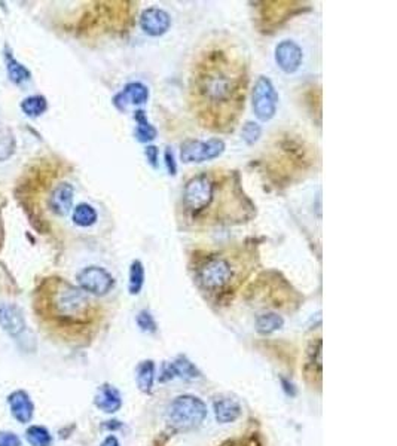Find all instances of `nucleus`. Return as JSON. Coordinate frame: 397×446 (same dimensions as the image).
Masks as SVG:
<instances>
[{
	"label": "nucleus",
	"mask_w": 397,
	"mask_h": 446,
	"mask_svg": "<svg viewBox=\"0 0 397 446\" xmlns=\"http://www.w3.org/2000/svg\"><path fill=\"white\" fill-rule=\"evenodd\" d=\"M248 72L244 54L228 40L198 52L190 75V105L201 127L230 132L244 112Z\"/></svg>",
	"instance_id": "1"
},
{
	"label": "nucleus",
	"mask_w": 397,
	"mask_h": 446,
	"mask_svg": "<svg viewBox=\"0 0 397 446\" xmlns=\"http://www.w3.org/2000/svg\"><path fill=\"white\" fill-rule=\"evenodd\" d=\"M243 194L231 171H202L186 182L181 192V210L192 223H219L237 219L226 208L231 197Z\"/></svg>",
	"instance_id": "2"
},
{
	"label": "nucleus",
	"mask_w": 397,
	"mask_h": 446,
	"mask_svg": "<svg viewBox=\"0 0 397 446\" xmlns=\"http://www.w3.org/2000/svg\"><path fill=\"white\" fill-rule=\"evenodd\" d=\"M45 300L50 316L61 325H87L94 314V305L89 295L79 286H73L63 278H50Z\"/></svg>",
	"instance_id": "3"
},
{
	"label": "nucleus",
	"mask_w": 397,
	"mask_h": 446,
	"mask_svg": "<svg viewBox=\"0 0 397 446\" xmlns=\"http://www.w3.org/2000/svg\"><path fill=\"white\" fill-rule=\"evenodd\" d=\"M243 270V254L219 252L204 256L195 265V280L198 286L213 295L230 292L238 282Z\"/></svg>",
	"instance_id": "4"
},
{
	"label": "nucleus",
	"mask_w": 397,
	"mask_h": 446,
	"mask_svg": "<svg viewBox=\"0 0 397 446\" xmlns=\"http://www.w3.org/2000/svg\"><path fill=\"white\" fill-rule=\"evenodd\" d=\"M207 418V406L192 394L176 397L167 408V422L176 430H192Z\"/></svg>",
	"instance_id": "5"
},
{
	"label": "nucleus",
	"mask_w": 397,
	"mask_h": 446,
	"mask_svg": "<svg viewBox=\"0 0 397 446\" xmlns=\"http://www.w3.org/2000/svg\"><path fill=\"white\" fill-rule=\"evenodd\" d=\"M278 94L269 77L259 76L253 88V112L257 119L271 121L277 114Z\"/></svg>",
	"instance_id": "6"
},
{
	"label": "nucleus",
	"mask_w": 397,
	"mask_h": 446,
	"mask_svg": "<svg viewBox=\"0 0 397 446\" xmlns=\"http://www.w3.org/2000/svg\"><path fill=\"white\" fill-rule=\"evenodd\" d=\"M77 286L81 287L85 293L93 296H106L115 287V278L101 266L91 265L84 268L76 275Z\"/></svg>",
	"instance_id": "7"
},
{
	"label": "nucleus",
	"mask_w": 397,
	"mask_h": 446,
	"mask_svg": "<svg viewBox=\"0 0 397 446\" xmlns=\"http://www.w3.org/2000/svg\"><path fill=\"white\" fill-rule=\"evenodd\" d=\"M226 144L222 139H210L207 141L186 140L180 146V158L183 162H204L216 160L225 152Z\"/></svg>",
	"instance_id": "8"
},
{
	"label": "nucleus",
	"mask_w": 397,
	"mask_h": 446,
	"mask_svg": "<svg viewBox=\"0 0 397 446\" xmlns=\"http://www.w3.org/2000/svg\"><path fill=\"white\" fill-rule=\"evenodd\" d=\"M142 30L152 38L163 36L172 27V17L164 9L149 8L143 10L140 17Z\"/></svg>",
	"instance_id": "9"
},
{
	"label": "nucleus",
	"mask_w": 397,
	"mask_h": 446,
	"mask_svg": "<svg viewBox=\"0 0 397 446\" xmlns=\"http://www.w3.org/2000/svg\"><path fill=\"white\" fill-rule=\"evenodd\" d=\"M0 328H2L10 338H18L26 332L27 323L24 312L15 304L2 302L0 304Z\"/></svg>",
	"instance_id": "10"
},
{
	"label": "nucleus",
	"mask_w": 397,
	"mask_h": 446,
	"mask_svg": "<svg viewBox=\"0 0 397 446\" xmlns=\"http://www.w3.org/2000/svg\"><path fill=\"white\" fill-rule=\"evenodd\" d=\"M302 48L293 40H283L276 48V61L285 73H294L302 64Z\"/></svg>",
	"instance_id": "11"
},
{
	"label": "nucleus",
	"mask_w": 397,
	"mask_h": 446,
	"mask_svg": "<svg viewBox=\"0 0 397 446\" xmlns=\"http://www.w3.org/2000/svg\"><path fill=\"white\" fill-rule=\"evenodd\" d=\"M8 405L13 418L20 424H29L35 415V403L24 390H15L8 396Z\"/></svg>",
	"instance_id": "12"
},
{
	"label": "nucleus",
	"mask_w": 397,
	"mask_h": 446,
	"mask_svg": "<svg viewBox=\"0 0 397 446\" xmlns=\"http://www.w3.org/2000/svg\"><path fill=\"white\" fill-rule=\"evenodd\" d=\"M75 198V187L69 182L57 185L48 198V207L55 216L64 217L70 213Z\"/></svg>",
	"instance_id": "13"
},
{
	"label": "nucleus",
	"mask_w": 397,
	"mask_h": 446,
	"mask_svg": "<svg viewBox=\"0 0 397 446\" xmlns=\"http://www.w3.org/2000/svg\"><path fill=\"white\" fill-rule=\"evenodd\" d=\"M149 100V89L142 82H130L126 85L121 93L113 97V106L118 110H127L130 105L140 106Z\"/></svg>",
	"instance_id": "14"
},
{
	"label": "nucleus",
	"mask_w": 397,
	"mask_h": 446,
	"mask_svg": "<svg viewBox=\"0 0 397 446\" xmlns=\"http://www.w3.org/2000/svg\"><path fill=\"white\" fill-rule=\"evenodd\" d=\"M94 405L98 410L105 412V414H117L122 408L121 392L115 385L109 383L101 384L97 388V393L94 396Z\"/></svg>",
	"instance_id": "15"
},
{
	"label": "nucleus",
	"mask_w": 397,
	"mask_h": 446,
	"mask_svg": "<svg viewBox=\"0 0 397 446\" xmlns=\"http://www.w3.org/2000/svg\"><path fill=\"white\" fill-rule=\"evenodd\" d=\"M3 57H5V64H6V72L9 81L17 86H22L31 81V72L27 67L20 63L15 57L13 49L9 48V45L6 43L3 48Z\"/></svg>",
	"instance_id": "16"
},
{
	"label": "nucleus",
	"mask_w": 397,
	"mask_h": 446,
	"mask_svg": "<svg viewBox=\"0 0 397 446\" xmlns=\"http://www.w3.org/2000/svg\"><path fill=\"white\" fill-rule=\"evenodd\" d=\"M214 417L219 424H231L237 421L243 414L240 401L234 397H220L214 400Z\"/></svg>",
	"instance_id": "17"
},
{
	"label": "nucleus",
	"mask_w": 397,
	"mask_h": 446,
	"mask_svg": "<svg viewBox=\"0 0 397 446\" xmlns=\"http://www.w3.org/2000/svg\"><path fill=\"white\" fill-rule=\"evenodd\" d=\"M156 375V366L153 360H143L139 363L137 369H135V383L142 393L151 394L155 384V376Z\"/></svg>",
	"instance_id": "18"
},
{
	"label": "nucleus",
	"mask_w": 397,
	"mask_h": 446,
	"mask_svg": "<svg viewBox=\"0 0 397 446\" xmlns=\"http://www.w3.org/2000/svg\"><path fill=\"white\" fill-rule=\"evenodd\" d=\"M168 364L172 367L173 378H180L183 379V381H197V379L201 378L200 369L188 359L186 355H179Z\"/></svg>",
	"instance_id": "19"
},
{
	"label": "nucleus",
	"mask_w": 397,
	"mask_h": 446,
	"mask_svg": "<svg viewBox=\"0 0 397 446\" xmlns=\"http://www.w3.org/2000/svg\"><path fill=\"white\" fill-rule=\"evenodd\" d=\"M98 215L97 210L87 203H81L77 204L73 208V215H72V220L76 226L79 228H89L97 223Z\"/></svg>",
	"instance_id": "20"
},
{
	"label": "nucleus",
	"mask_w": 397,
	"mask_h": 446,
	"mask_svg": "<svg viewBox=\"0 0 397 446\" xmlns=\"http://www.w3.org/2000/svg\"><path fill=\"white\" fill-rule=\"evenodd\" d=\"M22 114L29 118H39L48 110V100L40 94L29 95L20 105Z\"/></svg>",
	"instance_id": "21"
},
{
	"label": "nucleus",
	"mask_w": 397,
	"mask_h": 446,
	"mask_svg": "<svg viewBox=\"0 0 397 446\" xmlns=\"http://www.w3.org/2000/svg\"><path fill=\"white\" fill-rule=\"evenodd\" d=\"M285 326V318L276 312H265L256 318V330L260 334H271Z\"/></svg>",
	"instance_id": "22"
},
{
	"label": "nucleus",
	"mask_w": 397,
	"mask_h": 446,
	"mask_svg": "<svg viewBox=\"0 0 397 446\" xmlns=\"http://www.w3.org/2000/svg\"><path fill=\"white\" fill-rule=\"evenodd\" d=\"M134 119L137 121V130H135V137H137L139 141L142 143H147L152 141L156 139V128L147 121L144 112L143 110H137L134 115Z\"/></svg>",
	"instance_id": "23"
},
{
	"label": "nucleus",
	"mask_w": 397,
	"mask_h": 446,
	"mask_svg": "<svg viewBox=\"0 0 397 446\" xmlns=\"http://www.w3.org/2000/svg\"><path fill=\"white\" fill-rule=\"evenodd\" d=\"M26 440L30 446H52V434L43 426H30L26 430Z\"/></svg>",
	"instance_id": "24"
},
{
	"label": "nucleus",
	"mask_w": 397,
	"mask_h": 446,
	"mask_svg": "<svg viewBox=\"0 0 397 446\" xmlns=\"http://www.w3.org/2000/svg\"><path fill=\"white\" fill-rule=\"evenodd\" d=\"M17 151V139L13 130L0 128V162H5L14 156Z\"/></svg>",
	"instance_id": "25"
},
{
	"label": "nucleus",
	"mask_w": 397,
	"mask_h": 446,
	"mask_svg": "<svg viewBox=\"0 0 397 446\" xmlns=\"http://www.w3.org/2000/svg\"><path fill=\"white\" fill-rule=\"evenodd\" d=\"M144 286V266L140 261H133L128 275V292L130 295H139Z\"/></svg>",
	"instance_id": "26"
},
{
	"label": "nucleus",
	"mask_w": 397,
	"mask_h": 446,
	"mask_svg": "<svg viewBox=\"0 0 397 446\" xmlns=\"http://www.w3.org/2000/svg\"><path fill=\"white\" fill-rule=\"evenodd\" d=\"M135 321H137V326L144 333H155L158 330L156 321H155L153 316L151 314V311L142 309L137 314V318H135Z\"/></svg>",
	"instance_id": "27"
},
{
	"label": "nucleus",
	"mask_w": 397,
	"mask_h": 446,
	"mask_svg": "<svg viewBox=\"0 0 397 446\" xmlns=\"http://www.w3.org/2000/svg\"><path fill=\"white\" fill-rule=\"evenodd\" d=\"M308 363L310 366H313V369L317 374L322 375V341L317 339L315 344H313V348L310 350V355H308Z\"/></svg>",
	"instance_id": "28"
},
{
	"label": "nucleus",
	"mask_w": 397,
	"mask_h": 446,
	"mask_svg": "<svg viewBox=\"0 0 397 446\" xmlns=\"http://www.w3.org/2000/svg\"><path fill=\"white\" fill-rule=\"evenodd\" d=\"M260 134H262V128H260L259 124H255V122H247V124L243 127V140L247 144H255Z\"/></svg>",
	"instance_id": "29"
},
{
	"label": "nucleus",
	"mask_w": 397,
	"mask_h": 446,
	"mask_svg": "<svg viewBox=\"0 0 397 446\" xmlns=\"http://www.w3.org/2000/svg\"><path fill=\"white\" fill-rule=\"evenodd\" d=\"M22 442L14 431L0 430V446H21Z\"/></svg>",
	"instance_id": "30"
},
{
	"label": "nucleus",
	"mask_w": 397,
	"mask_h": 446,
	"mask_svg": "<svg viewBox=\"0 0 397 446\" xmlns=\"http://www.w3.org/2000/svg\"><path fill=\"white\" fill-rule=\"evenodd\" d=\"M165 165H167L168 173L172 176H174L177 173V164L174 161L173 151H170V148H167V151H165Z\"/></svg>",
	"instance_id": "31"
},
{
	"label": "nucleus",
	"mask_w": 397,
	"mask_h": 446,
	"mask_svg": "<svg viewBox=\"0 0 397 446\" xmlns=\"http://www.w3.org/2000/svg\"><path fill=\"white\" fill-rule=\"evenodd\" d=\"M144 155L147 161H149V164L152 167H156V161H158V156H160V151H158V148L155 146H147L146 151H144Z\"/></svg>",
	"instance_id": "32"
},
{
	"label": "nucleus",
	"mask_w": 397,
	"mask_h": 446,
	"mask_svg": "<svg viewBox=\"0 0 397 446\" xmlns=\"http://www.w3.org/2000/svg\"><path fill=\"white\" fill-rule=\"evenodd\" d=\"M100 446H121L118 438L115 436V434H109V436L105 438V440L101 442Z\"/></svg>",
	"instance_id": "33"
},
{
	"label": "nucleus",
	"mask_w": 397,
	"mask_h": 446,
	"mask_svg": "<svg viewBox=\"0 0 397 446\" xmlns=\"http://www.w3.org/2000/svg\"><path fill=\"white\" fill-rule=\"evenodd\" d=\"M281 384H283V385H285V387H283V388H285V390H286V393H287L289 396H294V390H293L294 387H293V384H292V383L289 384V383L286 381V379H285V378H281Z\"/></svg>",
	"instance_id": "34"
},
{
	"label": "nucleus",
	"mask_w": 397,
	"mask_h": 446,
	"mask_svg": "<svg viewBox=\"0 0 397 446\" xmlns=\"http://www.w3.org/2000/svg\"><path fill=\"white\" fill-rule=\"evenodd\" d=\"M105 429H107V430H118V429H121V422H119V421H117V420H113V421H106V424H105Z\"/></svg>",
	"instance_id": "35"
}]
</instances>
